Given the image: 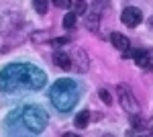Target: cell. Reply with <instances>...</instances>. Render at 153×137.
<instances>
[{"label":"cell","instance_id":"obj_1","mask_svg":"<svg viewBox=\"0 0 153 137\" xmlns=\"http://www.w3.org/2000/svg\"><path fill=\"white\" fill-rule=\"evenodd\" d=\"M43 82H45V74L41 70L31 66H10V68H4L0 74V90L12 92L19 88L35 90Z\"/></svg>","mask_w":153,"mask_h":137},{"label":"cell","instance_id":"obj_2","mask_svg":"<svg viewBox=\"0 0 153 137\" xmlns=\"http://www.w3.org/2000/svg\"><path fill=\"white\" fill-rule=\"evenodd\" d=\"M51 100L57 106L59 111H70L71 106L78 100V90H76V84L68 78H61L53 84L51 88Z\"/></svg>","mask_w":153,"mask_h":137},{"label":"cell","instance_id":"obj_3","mask_svg":"<svg viewBox=\"0 0 153 137\" xmlns=\"http://www.w3.org/2000/svg\"><path fill=\"white\" fill-rule=\"evenodd\" d=\"M118 100H120V106L129 115L139 113V103H137L135 94L131 92V88L127 84H118Z\"/></svg>","mask_w":153,"mask_h":137},{"label":"cell","instance_id":"obj_4","mask_svg":"<svg viewBox=\"0 0 153 137\" xmlns=\"http://www.w3.org/2000/svg\"><path fill=\"white\" fill-rule=\"evenodd\" d=\"M120 19H123V23L127 25V27L135 29V27L143 21V12L139 10V8H135V6H127V8L123 10V14H120Z\"/></svg>","mask_w":153,"mask_h":137},{"label":"cell","instance_id":"obj_5","mask_svg":"<svg viewBox=\"0 0 153 137\" xmlns=\"http://www.w3.org/2000/svg\"><path fill=\"white\" fill-rule=\"evenodd\" d=\"M110 41H112V45L117 47L118 51H123V53H125L127 49H131V41L123 33H112L110 35Z\"/></svg>","mask_w":153,"mask_h":137},{"label":"cell","instance_id":"obj_6","mask_svg":"<svg viewBox=\"0 0 153 137\" xmlns=\"http://www.w3.org/2000/svg\"><path fill=\"white\" fill-rule=\"evenodd\" d=\"M133 59H135L141 68H153V53L151 51H135Z\"/></svg>","mask_w":153,"mask_h":137},{"label":"cell","instance_id":"obj_7","mask_svg":"<svg viewBox=\"0 0 153 137\" xmlns=\"http://www.w3.org/2000/svg\"><path fill=\"white\" fill-rule=\"evenodd\" d=\"M53 61H55V66H59L61 70H70L71 68V55L63 53V51H57V53L53 55Z\"/></svg>","mask_w":153,"mask_h":137},{"label":"cell","instance_id":"obj_8","mask_svg":"<svg viewBox=\"0 0 153 137\" xmlns=\"http://www.w3.org/2000/svg\"><path fill=\"white\" fill-rule=\"evenodd\" d=\"M88 123H90V113L88 111L78 113V117H76V127L78 129H84V127H88Z\"/></svg>","mask_w":153,"mask_h":137},{"label":"cell","instance_id":"obj_9","mask_svg":"<svg viewBox=\"0 0 153 137\" xmlns=\"http://www.w3.org/2000/svg\"><path fill=\"white\" fill-rule=\"evenodd\" d=\"M86 25L90 31L98 29V12H86Z\"/></svg>","mask_w":153,"mask_h":137},{"label":"cell","instance_id":"obj_10","mask_svg":"<svg viewBox=\"0 0 153 137\" xmlns=\"http://www.w3.org/2000/svg\"><path fill=\"white\" fill-rule=\"evenodd\" d=\"M33 6L39 14H47L49 10V0H33Z\"/></svg>","mask_w":153,"mask_h":137},{"label":"cell","instance_id":"obj_11","mask_svg":"<svg viewBox=\"0 0 153 137\" xmlns=\"http://www.w3.org/2000/svg\"><path fill=\"white\" fill-rule=\"evenodd\" d=\"M76 21H78V14H76V12H68V14L63 16V27H65V29H74V27H76Z\"/></svg>","mask_w":153,"mask_h":137},{"label":"cell","instance_id":"obj_12","mask_svg":"<svg viewBox=\"0 0 153 137\" xmlns=\"http://www.w3.org/2000/svg\"><path fill=\"white\" fill-rule=\"evenodd\" d=\"M74 12L80 16V14H86L88 12V4H86V0H76L74 2Z\"/></svg>","mask_w":153,"mask_h":137},{"label":"cell","instance_id":"obj_13","mask_svg":"<svg viewBox=\"0 0 153 137\" xmlns=\"http://www.w3.org/2000/svg\"><path fill=\"white\" fill-rule=\"evenodd\" d=\"M84 55H86V53H84L82 49H78V51H76V59L80 61V68H82V70H86V68H88V59H86Z\"/></svg>","mask_w":153,"mask_h":137},{"label":"cell","instance_id":"obj_14","mask_svg":"<svg viewBox=\"0 0 153 137\" xmlns=\"http://www.w3.org/2000/svg\"><path fill=\"white\" fill-rule=\"evenodd\" d=\"M98 96H100V100H102L104 104H110V103H112V96H110V92L106 90V88H100Z\"/></svg>","mask_w":153,"mask_h":137},{"label":"cell","instance_id":"obj_15","mask_svg":"<svg viewBox=\"0 0 153 137\" xmlns=\"http://www.w3.org/2000/svg\"><path fill=\"white\" fill-rule=\"evenodd\" d=\"M53 4H55L57 8H70L71 0H53Z\"/></svg>","mask_w":153,"mask_h":137},{"label":"cell","instance_id":"obj_16","mask_svg":"<svg viewBox=\"0 0 153 137\" xmlns=\"http://www.w3.org/2000/svg\"><path fill=\"white\" fill-rule=\"evenodd\" d=\"M133 127H137V129H141L143 123H141V117H139V113L133 115Z\"/></svg>","mask_w":153,"mask_h":137},{"label":"cell","instance_id":"obj_17","mask_svg":"<svg viewBox=\"0 0 153 137\" xmlns=\"http://www.w3.org/2000/svg\"><path fill=\"white\" fill-rule=\"evenodd\" d=\"M149 129H151V131H153V119H151V123H149Z\"/></svg>","mask_w":153,"mask_h":137}]
</instances>
